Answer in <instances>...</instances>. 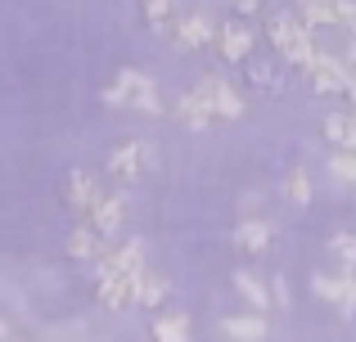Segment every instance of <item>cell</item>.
I'll return each mask as SVG.
<instances>
[{
    "mask_svg": "<svg viewBox=\"0 0 356 342\" xmlns=\"http://www.w3.org/2000/svg\"><path fill=\"white\" fill-rule=\"evenodd\" d=\"M140 284H145V253H140V243H127V248H118V253L99 257V293H104L108 307L136 302Z\"/></svg>",
    "mask_w": 356,
    "mask_h": 342,
    "instance_id": "6da1fadb",
    "label": "cell"
},
{
    "mask_svg": "<svg viewBox=\"0 0 356 342\" xmlns=\"http://www.w3.org/2000/svg\"><path fill=\"white\" fill-rule=\"evenodd\" d=\"M352 293H356V275H352Z\"/></svg>",
    "mask_w": 356,
    "mask_h": 342,
    "instance_id": "d4e9b609",
    "label": "cell"
},
{
    "mask_svg": "<svg viewBox=\"0 0 356 342\" xmlns=\"http://www.w3.org/2000/svg\"><path fill=\"white\" fill-rule=\"evenodd\" d=\"M330 171L339 176L343 185H356V153H343V149H339V153L330 158Z\"/></svg>",
    "mask_w": 356,
    "mask_h": 342,
    "instance_id": "44dd1931",
    "label": "cell"
},
{
    "mask_svg": "<svg viewBox=\"0 0 356 342\" xmlns=\"http://www.w3.org/2000/svg\"><path fill=\"white\" fill-rule=\"evenodd\" d=\"M235 289H239V298L248 302V307L257 311V316H261V311L270 307V293L261 289V280H257V275H252V271H239V275H235Z\"/></svg>",
    "mask_w": 356,
    "mask_h": 342,
    "instance_id": "9a60e30c",
    "label": "cell"
},
{
    "mask_svg": "<svg viewBox=\"0 0 356 342\" xmlns=\"http://www.w3.org/2000/svg\"><path fill=\"white\" fill-rule=\"evenodd\" d=\"M252 45H257V32H252L248 23H239V18H230V23L217 27V50H221L226 63H248Z\"/></svg>",
    "mask_w": 356,
    "mask_h": 342,
    "instance_id": "8992f818",
    "label": "cell"
},
{
    "mask_svg": "<svg viewBox=\"0 0 356 342\" xmlns=\"http://www.w3.org/2000/svg\"><path fill=\"white\" fill-rule=\"evenodd\" d=\"M163 298H167V280H158V275H145V284H140V298H136V302H145V307H158Z\"/></svg>",
    "mask_w": 356,
    "mask_h": 342,
    "instance_id": "ffe728a7",
    "label": "cell"
},
{
    "mask_svg": "<svg viewBox=\"0 0 356 342\" xmlns=\"http://www.w3.org/2000/svg\"><path fill=\"white\" fill-rule=\"evenodd\" d=\"M275 234H280V225L270 216H243L230 239H235V248H243V253H266L275 243Z\"/></svg>",
    "mask_w": 356,
    "mask_h": 342,
    "instance_id": "ba28073f",
    "label": "cell"
},
{
    "mask_svg": "<svg viewBox=\"0 0 356 342\" xmlns=\"http://www.w3.org/2000/svg\"><path fill=\"white\" fill-rule=\"evenodd\" d=\"M330 257H334V266H339V275H356V234H348V230H343V234H334L330 239Z\"/></svg>",
    "mask_w": 356,
    "mask_h": 342,
    "instance_id": "4fadbf2b",
    "label": "cell"
},
{
    "mask_svg": "<svg viewBox=\"0 0 356 342\" xmlns=\"http://www.w3.org/2000/svg\"><path fill=\"white\" fill-rule=\"evenodd\" d=\"M275 289H270V302H280V307H289V289H284V275H275Z\"/></svg>",
    "mask_w": 356,
    "mask_h": 342,
    "instance_id": "603a6c76",
    "label": "cell"
},
{
    "mask_svg": "<svg viewBox=\"0 0 356 342\" xmlns=\"http://www.w3.org/2000/svg\"><path fill=\"white\" fill-rule=\"evenodd\" d=\"M307 77H312V86L321 90V95H348L352 90L348 59H339V54H330V50H316V59L307 63Z\"/></svg>",
    "mask_w": 356,
    "mask_h": 342,
    "instance_id": "277c9868",
    "label": "cell"
},
{
    "mask_svg": "<svg viewBox=\"0 0 356 342\" xmlns=\"http://www.w3.org/2000/svg\"><path fill=\"white\" fill-rule=\"evenodd\" d=\"M149 167H154V149H149L145 140H127L113 158H108V171H113L118 180H140Z\"/></svg>",
    "mask_w": 356,
    "mask_h": 342,
    "instance_id": "52a82bcc",
    "label": "cell"
},
{
    "mask_svg": "<svg viewBox=\"0 0 356 342\" xmlns=\"http://www.w3.org/2000/svg\"><path fill=\"white\" fill-rule=\"evenodd\" d=\"M145 18L154 23V32L172 36V27H176V0H145Z\"/></svg>",
    "mask_w": 356,
    "mask_h": 342,
    "instance_id": "ac0fdd59",
    "label": "cell"
},
{
    "mask_svg": "<svg viewBox=\"0 0 356 342\" xmlns=\"http://www.w3.org/2000/svg\"><path fill=\"white\" fill-rule=\"evenodd\" d=\"M266 36L280 50V59H284L289 68H302V72H307V63L316 59V50H321V45H316V32L298 14H270L266 18Z\"/></svg>",
    "mask_w": 356,
    "mask_h": 342,
    "instance_id": "7a4b0ae2",
    "label": "cell"
},
{
    "mask_svg": "<svg viewBox=\"0 0 356 342\" xmlns=\"http://www.w3.org/2000/svg\"><path fill=\"white\" fill-rule=\"evenodd\" d=\"M312 293L325 302H334L339 311H356V293L348 275H312Z\"/></svg>",
    "mask_w": 356,
    "mask_h": 342,
    "instance_id": "30bf717a",
    "label": "cell"
},
{
    "mask_svg": "<svg viewBox=\"0 0 356 342\" xmlns=\"http://www.w3.org/2000/svg\"><path fill=\"white\" fill-rule=\"evenodd\" d=\"M108 104H113V108H136V113H149V117L163 113L158 86L145 77V72H136V68H122L118 72V81L108 86Z\"/></svg>",
    "mask_w": 356,
    "mask_h": 342,
    "instance_id": "3957f363",
    "label": "cell"
},
{
    "mask_svg": "<svg viewBox=\"0 0 356 342\" xmlns=\"http://www.w3.org/2000/svg\"><path fill=\"white\" fill-rule=\"evenodd\" d=\"M176 45H185V50H203L208 41H217V27L208 23V14H181L172 27Z\"/></svg>",
    "mask_w": 356,
    "mask_h": 342,
    "instance_id": "9c48e42d",
    "label": "cell"
},
{
    "mask_svg": "<svg viewBox=\"0 0 356 342\" xmlns=\"http://www.w3.org/2000/svg\"><path fill=\"white\" fill-rule=\"evenodd\" d=\"M339 27L348 32V41H356V0H339Z\"/></svg>",
    "mask_w": 356,
    "mask_h": 342,
    "instance_id": "7402d4cb",
    "label": "cell"
},
{
    "mask_svg": "<svg viewBox=\"0 0 356 342\" xmlns=\"http://www.w3.org/2000/svg\"><path fill=\"white\" fill-rule=\"evenodd\" d=\"M194 90H199V95H203V104L212 108V117H226V122L243 117V108H248V104H243V95H239L235 86H230L226 77H203Z\"/></svg>",
    "mask_w": 356,
    "mask_h": 342,
    "instance_id": "5b68a950",
    "label": "cell"
},
{
    "mask_svg": "<svg viewBox=\"0 0 356 342\" xmlns=\"http://www.w3.org/2000/svg\"><path fill=\"white\" fill-rule=\"evenodd\" d=\"M176 117H181V122H190V126H208L212 122V108L203 104L199 90H190V95L176 99Z\"/></svg>",
    "mask_w": 356,
    "mask_h": 342,
    "instance_id": "2e32d148",
    "label": "cell"
},
{
    "mask_svg": "<svg viewBox=\"0 0 356 342\" xmlns=\"http://www.w3.org/2000/svg\"><path fill=\"white\" fill-rule=\"evenodd\" d=\"M312 171H307V167H293V171H289V180H284V198L289 203H293V207H307V203H312Z\"/></svg>",
    "mask_w": 356,
    "mask_h": 342,
    "instance_id": "e0dca14e",
    "label": "cell"
},
{
    "mask_svg": "<svg viewBox=\"0 0 356 342\" xmlns=\"http://www.w3.org/2000/svg\"><path fill=\"white\" fill-rule=\"evenodd\" d=\"M154 338L158 342H190V320L181 311H167V316L154 320Z\"/></svg>",
    "mask_w": 356,
    "mask_h": 342,
    "instance_id": "5bb4252c",
    "label": "cell"
},
{
    "mask_svg": "<svg viewBox=\"0 0 356 342\" xmlns=\"http://www.w3.org/2000/svg\"><path fill=\"white\" fill-rule=\"evenodd\" d=\"M298 18L307 27H339V0H298Z\"/></svg>",
    "mask_w": 356,
    "mask_h": 342,
    "instance_id": "7c38bea8",
    "label": "cell"
},
{
    "mask_svg": "<svg viewBox=\"0 0 356 342\" xmlns=\"http://www.w3.org/2000/svg\"><path fill=\"white\" fill-rule=\"evenodd\" d=\"M221 334L230 342H266V320H261L257 311H248V316H226L221 320Z\"/></svg>",
    "mask_w": 356,
    "mask_h": 342,
    "instance_id": "8fae6325",
    "label": "cell"
},
{
    "mask_svg": "<svg viewBox=\"0 0 356 342\" xmlns=\"http://www.w3.org/2000/svg\"><path fill=\"white\" fill-rule=\"evenodd\" d=\"M243 72H248V81H257L261 90H275V86H280V81H275V63H270V59H261V54H252Z\"/></svg>",
    "mask_w": 356,
    "mask_h": 342,
    "instance_id": "d6986e66",
    "label": "cell"
},
{
    "mask_svg": "<svg viewBox=\"0 0 356 342\" xmlns=\"http://www.w3.org/2000/svg\"><path fill=\"white\" fill-rule=\"evenodd\" d=\"M257 5H261V0H239V14H252Z\"/></svg>",
    "mask_w": 356,
    "mask_h": 342,
    "instance_id": "cb8c5ba5",
    "label": "cell"
}]
</instances>
